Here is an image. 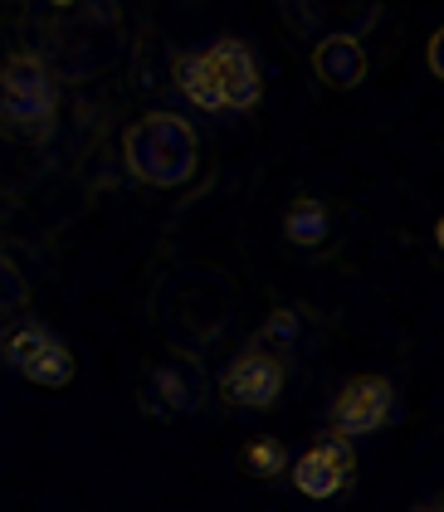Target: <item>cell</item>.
Listing matches in <instances>:
<instances>
[{"mask_svg":"<svg viewBox=\"0 0 444 512\" xmlns=\"http://www.w3.org/2000/svg\"><path fill=\"white\" fill-rule=\"evenodd\" d=\"M122 161L142 186L157 191H181L201 171V137L181 113L152 108L122 132Z\"/></svg>","mask_w":444,"mask_h":512,"instance_id":"6da1fadb","label":"cell"},{"mask_svg":"<svg viewBox=\"0 0 444 512\" xmlns=\"http://www.w3.org/2000/svg\"><path fill=\"white\" fill-rule=\"evenodd\" d=\"M0 366H5L10 376L40 386V391H69V386H74V371H79L69 342H64L54 327L30 322V317L15 322L10 332H0Z\"/></svg>","mask_w":444,"mask_h":512,"instance_id":"7a4b0ae2","label":"cell"},{"mask_svg":"<svg viewBox=\"0 0 444 512\" xmlns=\"http://www.w3.org/2000/svg\"><path fill=\"white\" fill-rule=\"evenodd\" d=\"M59 113L54 74L44 69L40 54H10L0 64V122L20 132H44Z\"/></svg>","mask_w":444,"mask_h":512,"instance_id":"3957f363","label":"cell"},{"mask_svg":"<svg viewBox=\"0 0 444 512\" xmlns=\"http://www.w3.org/2000/svg\"><path fill=\"white\" fill-rule=\"evenodd\" d=\"M396 415V386L386 376H352L332 410H327V434H342V439H362V434H376L391 425Z\"/></svg>","mask_w":444,"mask_h":512,"instance_id":"277c9868","label":"cell"},{"mask_svg":"<svg viewBox=\"0 0 444 512\" xmlns=\"http://www.w3.org/2000/svg\"><path fill=\"white\" fill-rule=\"evenodd\" d=\"M205 400H210V381H205L201 356L176 352L152 366V376H147V410H152V415L186 420V415L201 410Z\"/></svg>","mask_w":444,"mask_h":512,"instance_id":"5b68a950","label":"cell"},{"mask_svg":"<svg viewBox=\"0 0 444 512\" xmlns=\"http://www.w3.org/2000/svg\"><path fill=\"white\" fill-rule=\"evenodd\" d=\"M283 381H288V366H283L279 356H264V352H254V347H244L220 371L215 391H220V400L230 410H274L283 395Z\"/></svg>","mask_w":444,"mask_h":512,"instance_id":"8992f818","label":"cell"},{"mask_svg":"<svg viewBox=\"0 0 444 512\" xmlns=\"http://www.w3.org/2000/svg\"><path fill=\"white\" fill-rule=\"evenodd\" d=\"M288 473H293V488H298L303 498H313V503L337 498V493L352 483V473H357L352 439L327 434V439H318L313 449H303L298 459H288Z\"/></svg>","mask_w":444,"mask_h":512,"instance_id":"52a82bcc","label":"cell"},{"mask_svg":"<svg viewBox=\"0 0 444 512\" xmlns=\"http://www.w3.org/2000/svg\"><path fill=\"white\" fill-rule=\"evenodd\" d=\"M381 5L376 0H283V20L303 40L323 35H366L376 25Z\"/></svg>","mask_w":444,"mask_h":512,"instance_id":"ba28073f","label":"cell"},{"mask_svg":"<svg viewBox=\"0 0 444 512\" xmlns=\"http://www.w3.org/2000/svg\"><path fill=\"white\" fill-rule=\"evenodd\" d=\"M205 59H210V74L220 83V98H225V113H254L259 98H264V83H259V59L244 40H215L205 44Z\"/></svg>","mask_w":444,"mask_h":512,"instance_id":"9c48e42d","label":"cell"},{"mask_svg":"<svg viewBox=\"0 0 444 512\" xmlns=\"http://www.w3.org/2000/svg\"><path fill=\"white\" fill-rule=\"evenodd\" d=\"M366 69H371V59H366L362 35H323V40H313V74L327 88L352 93V88L366 83Z\"/></svg>","mask_w":444,"mask_h":512,"instance_id":"30bf717a","label":"cell"},{"mask_svg":"<svg viewBox=\"0 0 444 512\" xmlns=\"http://www.w3.org/2000/svg\"><path fill=\"white\" fill-rule=\"evenodd\" d=\"M176 88L186 93L191 108H201V113H225V98H220V83H215V74H210L205 49L176 54Z\"/></svg>","mask_w":444,"mask_h":512,"instance_id":"8fae6325","label":"cell"},{"mask_svg":"<svg viewBox=\"0 0 444 512\" xmlns=\"http://www.w3.org/2000/svg\"><path fill=\"white\" fill-rule=\"evenodd\" d=\"M283 235L293 249H323L327 235H332V215H327V205L318 196H303L288 205V215H283Z\"/></svg>","mask_w":444,"mask_h":512,"instance_id":"7c38bea8","label":"cell"},{"mask_svg":"<svg viewBox=\"0 0 444 512\" xmlns=\"http://www.w3.org/2000/svg\"><path fill=\"white\" fill-rule=\"evenodd\" d=\"M298 342H303V313L298 308H274V313L264 317V327L254 332V352H264V356H293L298 352Z\"/></svg>","mask_w":444,"mask_h":512,"instance_id":"4fadbf2b","label":"cell"},{"mask_svg":"<svg viewBox=\"0 0 444 512\" xmlns=\"http://www.w3.org/2000/svg\"><path fill=\"white\" fill-rule=\"evenodd\" d=\"M240 464L249 478H259V483H269V478H283L288 473V444L274 439V434H254L249 444H244Z\"/></svg>","mask_w":444,"mask_h":512,"instance_id":"5bb4252c","label":"cell"},{"mask_svg":"<svg viewBox=\"0 0 444 512\" xmlns=\"http://www.w3.org/2000/svg\"><path fill=\"white\" fill-rule=\"evenodd\" d=\"M25 313H30V283L10 254H0V332L25 322Z\"/></svg>","mask_w":444,"mask_h":512,"instance_id":"9a60e30c","label":"cell"},{"mask_svg":"<svg viewBox=\"0 0 444 512\" xmlns=\"http://www.w3.org/2000/svg\"><path fill=\"white\" fill-rule=\"evenodd\" d=\"M440 44H444V35H440V30H435V35L425 40V64H430V74H435V79H444V59H440Z\"/></svg>","mask_w":444,"mask_h":512,"instance_id":"2e32d148","label":"cell"},{"mask_svg":"<svg viewBox=\"0 0 444 512\" xmlns=\"http://www.w3.org/2000/svg\"><path fill=\"white\" fill-rule=\"evenodd\" d=\"M410 512H440V498H425V503H415Z\"/></svg>","mask_w":444,"mask_h":512,"instance_id":"e0dca14e","label":"cell"},{"mask_svg":"<svg viewBox=\"0 0 444 512\" xmlns=\"http://www.w3.org/2000/svg\"><path fill=\"white\" fill-rule=\"evenodd\" d=\"M49 5H79V0H49Z\"/></svg>","mask_w":444,"mask_h":512,"instance_id":"ac0fdd59","label":"cell"}]
</instances>
